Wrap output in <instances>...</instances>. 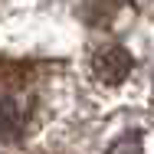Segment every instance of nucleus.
Returning <instances> with one entry per match:
<instances>
[{
	"mask_svg": "<svg viewBox=\"0 0 154 154\" xmlns=\"http://www.w3.org/2000/svg\"><path fill=\"white\" fill-rule=\"evenodd\" d=\"M95 75L102 79V82H108V85H118L128 79V72H131V56H128V49L122 46H105V49H98L95 53Z\"/></svg>",
	"mask_w": 154,
	"mask_h": 154,
	"instance_id": "obj_1",
	"label": "nucleus"
},
{
	"mask_svg": "<svg viewBox=\"0 0 154 154\" xmlns=\"http://www.w3.org/2000/svg\"><path fill=\"white\" fill-rule=\"evenodd\" d=\"M23 131V108L13 95L0 92V141H13Z\"/></svg>",
	"mask_w": 154,
	"mask_h": 154,
	"instance_id": "obj_2",
	"label": "nucleus"
}]
</instances>
